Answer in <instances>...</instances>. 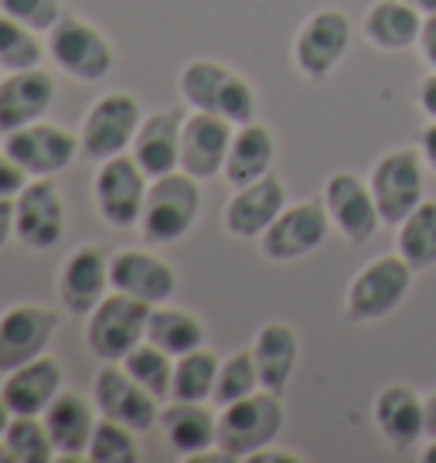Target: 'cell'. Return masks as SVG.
I'll return each mask as SVG.
<instances>
[{
  "label": "cell",
  "mask_w": 436,
  "mask_h": 463,
  "mask_svg": "<svg viewBox=\"0 0 436 463\" xmlns=\"http://www.w3.org/2000/svg\"><path fill=\"white\" fill-rule=\"evenodd\" d=\"M44 426H48V436L55 443V453H65V457H82L89 449V439H92V430H96V412L92 405L79 395V392H59L55 402L42 412Z\"/></svg>",
  "instance_id": "obj_27"
},
{
  "label": "cell",
  "mask_w": 436,
  "mask_h": 463,
  "mask_svg": "<svg viewBox=\"0 0 436 463\" xmlns=\"http://www.w3.org/2000/svg\"><path fill=\"white\" fill-rule=\"evenodd\" d=\"M14 215H17L14 198H0V249L7 246V239L14 235Z\"/></svg>",
  "instance_id": "obj_42"
},
{
  "label": "cell",
  "mask_w": 436,
  "mask_h": 463,
  "mask_svg": "<svg viewBox=\"0 0 436 463\" xmlns=\"http://www.w3.org/2000/svg\"><path fill=\"white\" fill-rule=\"evenodd\" d=\"M273 160H277V140H273V133L252 119V123H242L235 130L222 174L229 177L232 188H242V184H252V181H260V177H266V174L273 171Z\"/></svg>",
  "instance_id": "obj_29"
},
{
  "label": "cell",
  "mask_w": 436,
  "mask_h": 463,
  "mask_svg": "<svg viewBox=\"0 0 436 463\" xmlns=\"http://www.w3.org/2000/svg\"><path fill=\"white\" fill-rule=\"evenodd\" d=\"M11 416H14V412H11V409H7V402L0 399V439H4V430H7V422H11Z\"/></svg>",
  "instance_id": "obj_46"
},
{
  "label": "cell",
  "mask_w": 436,
  "mask_h": 463,
  "mask_svg": "<svg viewBox=\"0 0 436 463\" xmlns=\"http://www.w3.org/2000/svg\"><path fill=\"white\" fill-rule=\"evenodd\" d=\"M79 137L55 123H28L21 130L7 133L4 150L11 154L14 164H21L34 177H52L65 171L79 154Z\"/></svg>",
  "instance_id": "obj_16"
},
{
  "label": "cell",
  "mask_w": 436,
  "mask_h": 463,
  "mask_svg": "<svg viewBox=\"0 0 436 463\" xmlns=\"http://www.w3.org/2000/svg\"><path fill=\"white\" fill-rule=\"evenodd\" d=\"M92 399H96L100 416L130 426L133 433H147V430H154L160 420V405H157L160 399L150 395L144 385H137L130 378V372L119 362H106L100 372H96Z\"/></svg>",
  "instance_id": "obj_12"
},
{
  "label": "cell",
  "mask_w": 436,
  "mask_h": 463,
  "mask_svg": "<svg viewBox=\"0 0 436 463\" xmlns=\"http://www.w3.org/2000/svg\"><path fill=\"white\" fill-rule=\"evenodd\" d=\"M218 358L204 347H194L188 354L175 358V382H171V399H188V402H208L215 392Z\"/></svg>",
  "instance_id": "obj_32"
},
{
  "label": "cell",
  "mask_w": 436,
  "mask_h": 463,
  "mask_svg": "<svg viewBox=\"0 0 436 463\" xmlns=\"http://www.w3.org/2000/svg\"><path fill=\"white\" fill-rule=\"evenodd\" d=\"M324 208L331 215V225H335L351 246H362L382 225V215H378L375 194L368 188V181H362L358 174L351 171H337L327 177L324 184Z\"/></svg>",
  "instance_id": "obj_15"
},
{
  "label": "cell",
  "mask_w": 436,
  "mask_h": 463,
  "mask_svg": "<svg viewBox=\"0 0 436 463\" xmlns=\"http://www.w3.org/2000/svg\"><path fill=\"white\" fill-rule=\"evenodd\" d=\"M422 463H436V436H430V443L422 447Z\"/></svg>",
  "instance_id": "obj_47"
},
{
  "label": "cell",
  "mask_w": 436,
  "mask_h": 463,
  "mask_svg": "<svg viewBox=\"0 0 436 463\" xmlns=\"http://www.w3.org/2000/svg\"><path fill=\"white\" fill-rule=\"evenodd\" d=\"M0 14L14 17L31 31H52L62 17V0H0Z\"/></svg>",
  "instance_id": "obj_38"
},
{
  "label": "cell",
  "mask_w": 436,
  "mask_h": 463,
  "mask_svg": "<svg viewBox=\"0 0 436 463\" xmlns=\"http://www.w3.org/2000/svg\"><path fill=\"white\" fill-rule=\"evenodd\" d=\"M147 341L157 345L160 351H167L171 358H181V354L204 345V327L202 320L188 310L157 304L150 310V320H147Z\"/></svg>",
  "instance_id": "obj_31"
},
{
  "label": "cell",
  "mask_w": 436,
  "mask_h": 463,
  "mask_svg": "<svg viewBox=\"0 0 436 463\" xmlns=\"http://www.w3.org/2000/svg\"><path fill=\"white\" fill-rule=\"evenodd\" d=\"M249 351H252V362H256V372H260V385L280 395L293 378V368H297V358H300L297 331L283 320H270L256 331V341H252Z\"/></svg>",
  "instance_id": "obj_26"
},
{
  "label": "cell",
  "mask_w": 436,
  "mask_h": 463,
  "mask_svg": "<svg viewBox=\"0 0 436 463\" xmlns=\"http://www.w3.org/2000/svg\"><path fill=\"white\" fill-rule=\"evenodd\" d=\"M235 123L222 119L215 113H194L185 119V130H181V171L208 181L222 174L225 157H229V146H232V130Z\"/></svg>",
  "instance_id": "obj_18"
},
{
  "label": "cell",
  "mask_w": 436,
  "mask_h": 463,
  "mask_svg": "<svg viewBox=\"0 0 436 463\" xmlns=\"http://www.w3.org/2000/svg\"><path fill=\"white\" fill-rule=\"evenodd\" d=\"M59 331V314L44 304H14L0 314V372L42 358Z\"/></svg>",
  "instance_id": "obj_13"
},
{
  "label": "cell",
  "mask_w": 436,
  "mask_h": 463,
  "mask_svg": "<svg viewBox=\"0 0 436 463\" xmlns=\"http://www.w3.org/2000/svg\"><path fill=\"white\" fill-rule=\"evenodd\" d=\"M406 4H412L416 11H420L422 17L426 14H436V0H406Z\"/></svg>",
  "instance_id": "obj_45"
},
{
  "label": "cell",
  "mask_w": 436,
  "mask_h": 463,
  "mask_svg": "<svg viewBox=\"0 0 436 463\" xmlns=\"http://www.w3.org/2000/svg\"><path fill=\"white\" fill-rule=\"evenodd\" d=\"M420 154L426 160V167L436 174V123H426L420 137Z\"/></svg>",
  "instance_id": "obj_43"
},
{
  "label": "cell",
  "mask_w": 436,
  "mask_h": 463,
  "mask_svg": "<svg viewBox=\"0 0 436 463\" xmlns=\"http://www.w3.org/2000/svg\"><path fill=\"white\" fill-rule=\"evenodd\" d=\"M86 457L92 463H137L140 460V453H137V433H133L130 426L102 416L96 422V430H92Z\"/></svg>",
  "instance_id": "obj_37"
},
{
  "label": "cell",
  "mask_w": 436,
  "mask_h": 463,
  "mask_svg": "<svg viewBox=\"0 0 436 463\" xmlns=\"http://www.w3.org/2000/svg\"><path fill=\"white\" fill-rule=\"evenodd\" d=\"M55 102V79L38 69H21L0 82V133L21 130L28 123H38Z\"/></svg>",
  "instance_id": "obj_21"
},
{
  "label": "cell",
  "mask_w": 436,
  "mask_h": 463,
  "mask_svg": "<svg viewBox=\"0 0 436 463\" xmlns=\"http://www.w3.org/2000/svg\"><path fill=\"white\" fill-rule=\"evenodd\" d=\"M422 28V14L406 0H375L362 21L368 44L378 52H406L416 48Z\"/></svg>",
  "instance_id": "obj_28"
},
{
  "label": "cell",
  "mask_w": 436,
  "mask_h": 463,
  "mask_svg": "<svg viewBox=\"0 0 436 463\" xmlns=\"http://www.w3.org/2000/svg\"><path fill=\"white\" fill-rule=\"evenodd\" d=\"M160 433L171 443L175 453L181 457H194L204 449H215L218 439V416L204 402H188V399H175L171 405L160 409Z\"/></svg>",
  "instance_id": "obj_25"
},
{
  "label": "cell",
  "mask_w": 436,
  "mask_h": 463,
  "mask_svg": "<svg viewBox=\"0 0 436 463\" xmlns=\"http://www.w3.org/2000/svg\"><path fill=\"white\" fill-rule=\"evenodd\" d=\"M422 167H426V160H422V154L420 150H412V146L385 150V154L372 164L368 188H372V194H375L382 225H393L395 229L416 204L426 202Z\"/></svg>",
  "instance_id": "obj_5"
},
{
  "label": "cell",
  "mask_w": 436,
  "mask_h": 463,
  "mask_svg": "<svg viewBox=\"0 0 436 463\" xmlns=\"http://www.w3.org/2000/svg\"><path fill=\"white\" fill-rule=\"evenodd\" d=\"M38 31L21 24L14 17L0 14V69L21 72V69H38L42 65V42L34 38Z\"/></svg>",
  "instance_id": "obj_36"
},
{
  "label": "cell",
  "mask_w": 436,
  "mask_h": 463,
  "mask_svg": "<svg viewBox=\"0 0 436 463\" xmlns=\"http://www.w3.org/2000/svg\"><path fill=\"white\" fill-rule=\"evenodd\" d=\"M140 123H144L140 102L133 99L130 92H106L89 106L86 119H82V137H79L82 154L92 160L127 154Z\"/></svg>",
  "instance_id": "obj_11"
},
{
  "label": "cell",
  "mask_w": 436,
  "mask_h": 463,
  "mask_svg": "<svg viewBox=\"0 0 436 463\" xmlns=\"http://www.w3.org/2000/svg\"><path fill=\"white\" fill-rule=\"evenodd\" d=\"M0 443L11 449L14 463H52V457H55V443L48 436V426L38 416H11Z\"/></svg>",
  "instance_id": "obj_34"
},
{
  "label": "cell",
  "mask_w": 436,
  "mask_h": 463,
  "mask_svg": "<svg viewBox=\"0 0 436 463\" xmlns=\"http://www.w3.org/2000/svg\"><path fill=\"white\" fill-rule=\"evenodd\" d=\"M260 372H256V362H252V351H235L225 362L218 364V378H215V392H212V402L222 409V405H232L239 399H246L252 392H260Z\"/></svg>",
  "instance_id": "obj_35"
},
{
  "label": "cell",
  "mask_w": 436,
  "mask_h": 463,
  "mask_svg": "<svg viewBox=\"0 0 436 463\" xmlns=\"http://www.w3.org/2000/svg\"><path fill=\"white\" fill-rule=\"evenodd\" d=\"M123 368L130 372V378L137 385H144L150 395H171V382H175V358L167 354V351H160L157 345H150V341H140V345L133 347L130 354L123 358Z\"/></svg>",
  "instance_id": "obj_33"
},
{
  "label": "cell",
  "mask_w": 436,
  "mask_h": 463,
  "mask_svg": "<svg viewBox=\"0 0 436 463\" xmlns=\"http://www.w3.org/2000/svg\"><path fill=\"white\" fill-rule=\"evenodd\" d=\"M177 89L191 109L198 113H215L229 119L235 127L252 123L256 119V92L239 72H232L222 61H208V58H194L181 69Z\"/></svg>",
  "instance_id": "obj_1"
},
{
  "label": "cell",
  "mask_w": 436,
  "mask_h": 463,
  "mask_svg": "<svg viewBox=\"0 0 436 463\" xmlns=\"http://www.w3.org/2000/svg\"><path fill=\"white\" fill-rule=\"evenodd\" d=\"M395 252L416 269H436V202H422L395 225Z\"/></svg>",
  "instance_id": "obj_30"
},
{
  "label": "cell",
  "mask_w": 436,
  "mask_h": 463,
  "mask_svg": "<svg viewBox=\"0 0 436 463\" xmlns=\"http://www.w3.org/2000/svg\"><path fill=\"white\" fill-rule=\"evenodd\" d=\"M331 215L324 208V198H307L300 204H287L277 215V222L260 235V249L270 262H293L318 252L327 239Z\"/></svg>",
  "instance_id": "obj_7"
},
{
  "label": "cell",
  "mask_w": 436,
  "mask_h": 463,
  "mask_svg": "<svg viewBox=\"0 0 436 463\" xmlns=\"http://www.w3.org/2000/svg\"><path fill=\"white\" fill-rule=\"evenodd\" d=\"M154 307L137 300L130 293H109L102 297L100 307L89 314L86 341L89 351L100 362H123L133 347L147 341V320Z\"/></svg>",
  "instance_id": "obj_6"
},
{
  "label": "cell",
  "mask_w": 436,
  "mask_h": 463,
  "mask_svg": "<svg viewBox=\"0 0 436 463\" xmlns=\"http://www.w3.org/2000/svg\"><path fill=\"white\" fill-rule=\"evenodd\" d=\"M412 266L399 252L365 262L345 293V317L351 324H375L393 317L412 287Z\"/></svg>",
  "instance_id": "obj_3"
},
{
  "label": "cell",
  "mask_w": 436,
  "mask_h": 463,
  "mask_svg": "<svg viewBox=\"0 0 436 463\" xmlns=\"http://www.w3.org/2000/svg\"><path fill=\"white\" fill-rule=\"evenodd\" d=\"M48 52L62 72L79 82H100L117 65L113 44L82 17H62L59 24L48 31Z\"/></svg>",
  "instance_id": "obj_10"
},
{
  "label": "cell",
  "mask_w": 436,
  "mask_h": 463,
  "mask_svg": "<svg viewBox=\"0 0 436 463\" xmlns=\"http://www.w3.org/2000/svg\"><path fill=\"white\" fill-rule=\"evenodd\" d=\"M62 362L59 358H34V362L21 364L14 372H7L4 385H0V399L7 402V409L14 416H42L48 405L55 402V395L62 392Z\"/></svg>",
  "instance_id": "obj_23"
},
{
  "label": "cell",
  "mask_w": 436,
  "mask_h": 463,
  "mask_svg": "<svg viewBox=\"0 0 436 463\" xmlns=\"http://www.w3.org/2000/svg\"><path fill=\"white\" fill-rule=\"evenodd\" d=\"M351 48V21L335 7H324L307 17L297 42H293V65L310 82H324L341 65Z\"/></svg>",
  "instance_id": "obj_8"
},
{
  "label": "cell",
  "mask_w": 436,
  "mask_h": 463,
  "mask_svg": "<svg viewBox=\"0 0 436 463\" xmlns=\"http://www.w3.org/2000/svg\"><path fill=\"white\" fill-rule=\"evenodd\" d=\"M283 208H287V188L277 174H266L252 184L235 188L225 204V229L235 239H260Z\"/></svg>",
  "instance_id": "obj_20"
},
{
  "label": "cell",
  "mask_w": 436,
  "mask_h": 463,
  "mask_svg": "<svg viewBox=\"0 0 436 463\" xmlns=\"http://www.w3.org/2000/svg\"><path fill=\"white\" fill-rule=\"evenodd\" d=\"M28 184V171L11 160V154H0V198H17Z\"/></svg>",
  "instance_id": "obj_39"
},
{
  "label": "cell",
  "mask_w": 436,
  "mask_h": 463,
  "mask_svg": "<svg viewBox=\"0 0 436 463\" xmlns=\"http://www.w3.org/2000/svg\"><path fill=\"white\" fill-rule=\"evenodd\" d=\"M416 48H420V58L430 65V69H436V14H426L422 17V28H420V42H416Z\"/></svg>",
  "instance_id": "obj_41"
},
{
  "label": "cell",
  "mask_w": 436,
  "mask_h": 463,
  "mask_svg": "<svg viewBox=\"0 0 436 463\" xmlns=\"http://www.w3.org/2000/svg\"><path fill=\"white\" fill-rule=\"evenodd\" d=\"M198 212H202L198 177H191L185 171H171L150 181L144 215H140V232H144L147 242L167 246V242H177L181 235H188Z\"/></svg>",
  "instance_id": "obj_4"
},
{
  "label": "cell",
  "mask_w": 436,
  "mask_h": 463,
  "mask_svg": "<svg viewBox=\"0 0 436 463\" xmlns=\"http://www.w3.org/2000/svg\"><path fill=\"white\" fill-rule=\"evenodd\" d=\"M181 130H185L181 109H157L144 116L133 137V160L144 167L150 181L181 167Z\"/></svg>",
  "instance_id": "obj_24"
},
{
  "label": "cell",
  "mask_w": 436,
  "mask_h": 463,
  "mask_svg": "<svg viewBox=\"0 0 436 463\" xmlns=\"http://www.w3.org/2000/svg\"><path fill=\"white\" fill-rule=\"evenodd\" d=\"M416 106H420V113L436 123V69L422 75L420 82H416Z\"/></svg>",
  "instance_id": "obj_40"
},
{
  "label": "cell",
  "mask_w": 436,
  "mask_h": 463,
  "mask_svg": "<svg viewBox=\"0 0 436 463\" xmlns=\"http://www.w3.org/2000/svg\"><path fill=\"white\" fill-rule=\"evenodd\" d=\"M147 188H150V177L133 160V154L130 157L117 154V157L100 160V171H96V181H92V198H96L100 215L109 225L130 229V225H140Z\"/></svg>",
  "instance_id": "obj_9"
},
{
  "label": "cell",
  "mask_w": 436,
  "mask_h": 463,
  "mask_svg": "<svg viewBox=\"0 0 436 463\" xmlns=\"http://www.w3.org/2000/svg\"><path fill=\"white\" fill-rule=\"evenodd\" d=\"M14 239L21 246L34 249V252L59 246L62 232H65V202H62V191L52 177L28 181L24 191L14 198Z\"/></svg>",
  "instance_id": "obj_14"
},
{
  "label": "cell",
  "mask_w": 436,
  "mask_h": 463,
  "mask_svg": "<svg viewBox=\"0 0 436 463\" xmlns=\"http://www.w3.org/2000/svg\"><path fill=\"white\" fill-rule=\"evenodd\" d=\"M372 420L378 436L393 449H412L426 436V399L406 382H393L375 395Z\"/></svg>",
  "instance_id": "obj_17"
},
{
  "label": "cell",
  "mask_w": 436,
  "mask_h": 463,
  "mask_svg": "<svg viewBox=\"0 0 436 463\" xmlns=\"http://www.w3.org/2000/svg\"><path fill=\"white\" fill-rule=\"evenodd\" d=\"M109 287V262L100 246H79L69 252L59 273V300L69 314H92Z\"/></svg>",
  "instance_id": "obj_22"
},
{
  "label": "cell",
  "mask_w": 436,
  "mask_h": 463,
  "mask_svg": "<svg viewBox=\"0 0 436 463\" xmlns=\"http://www.w3.org/2000/svg\"><path fill=\"white\" fill-rule=\"evenodd\" d=\"M0 463H14V457H11V449L0 443Z\"/></svg>",
  "instance_id": "obj_48"
},
{
  "label": "cell",
  "mask_w": 436,
  "mask_h": 463,
  "mask_svg": "<svg viewBox=\"0 0 436 463\" xmlns=\"http://www.w3.org/2000/svg\"><path fill=\"white\" fill-rule=\"evenodd\" d=\"M109 287L157 307L175 297L177 276L167 262L157 260L147 249H119L117 256L109 260Z\"/></svg>",
  "instance_id": "obj_19"
},
{
  "label": "cell",
  "mask_w": 436,
  "mask_h": 463,
  "mask_svg": "<svg viewBox=\"0 0 436 463\" xmlns=\"http://www.w3.org/2000/svg\"><path fill=\"white\" fill-rule=\"evenodd\" d=\"M426 436H436V392L426 399Z\"/></svg>",
  "instance_id": "obj_44"
},
{
  "label": "cell",
  "mask_w": 436,
  "mask_h": 463,
  "mask_svg": "<svg viewBox=\"0 0 436 463\" xmlns=\"http://www.w3.org/2000/svg\"><path fill=\"white\" fill-rule=\"evenodd\" d=\"M283 420H287V412H283L277 392H252L239 402L222 405L215 447L229 460H249L252 453L277 443V436L283 433Z\"/></svg>",
  "instance_id": "obj_2"
}]
</instances>
